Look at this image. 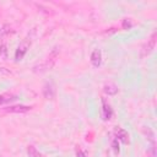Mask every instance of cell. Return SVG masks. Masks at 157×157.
<instances>
[{"label":"cell","mask_w":157,"mask_h":157,"mask_svg":"<svg viewBox=\"0 0 157 157\" xmlns=\"http://www.w3.org/2000/svg\"><path fill=\"white\" fill-rule=\"evenodd\" d=\"M27 152H28V156H29V157H40L39 152L36 150V147H34V146H28Z\"/></svg>","instance_id":"cell-10"},{"label":"cell","mask_w":157,"mask_h":157,"mask_svg":"<svg viewBox=\"0 0 157 157\" xmlns=\"http://www.w3.org/2000/svg\"><path fill=\"white\" fill-rule=\"evenodd\" d=\"M103 91H104V93H105V94H108V96H114V94H117V93H118L119 88H118V86H117L115 83L109 82V83H105V85H104Z\"/></svg>","instance_id":"cell-8"},{"label":"cell","mask_w":157,"mask_h":157,"mask_svg":"<svg viewBox=\"0 0 157 157\" xmlns=\"http://www.w3.org/2000/svg\"><path fill=\"white\" fill-rule=\"evenodd\" d=\"M155 44H156V33L152 34V37L150 38V40L147 42V44H145V47L142 48V56L148 55L155 49Z\"/></svg>","instance_id":"cell-5"},{"label":"cell","mask_w":157,"mask_h":157,"mask_svg":"<svg viewBox=\"0 0 157 157\" xmlns=\"http://www.w3.org/2000/svg\"><path fill=\"white\" fill-rule=\"evenodd\" d=\"M91 63L94 67H98L102 63V53L99 49H94L91 54Z\"/></svg>","instance_id":"cell-6"},{"label":"cell","mask_w":157,"mask_h":157,"mask_svg":"<svg viewBox=\"0 0 157 157\" xmlns=\"http://www.w3.org/2000/svg\"><path fill=\"white\" fill-rule=\"evenodd\" d=\"M114 134H115L117 140H120V141L124 142V144H128V142H129V135H128V132H126L124 129L117 128V129L114 130Z\"/></svg>","instance_id":"cell-7"},{"label":"cell","mask_w":157,"mask_h":157,"mask_svg":"<svg viewBox=\"0 0 157 157\" xmlns=\"http://www.w3.org/2000/svg\"><path fill=\"white\" fill-rule=\"evenodd\" d=\"M112 115H113V110H112L110 105L108 104V102L104 98H102V118H103V120H109L112 118Z\"/></svg>","instance_id":"cell-4"},{"label":"cell","mask_w":157,"mask_h":157,"mask_svg":"<svg viewBox=\"0 0 157 157\" xmlns=\"http://www.w3.org/2000/svg\"><path fill=\"white\" fill-rule=\"evenodd\" d=\"M13 99H16L15 96L2 93V94H0V105H2V104H5V103H9V102H11V101H13Z\"/></svg>","instance_id":"cell-9"},{"label":"cell","mask_w":157,"mask_h":157,"mask_svg":"<svg viewBox=\"0 0 157 157\" xmlns=\"http://www.w3.org/2000/svg\"><path fill=\"white\" fill-rule=\"evenodd\" d=\"M32 109L31 105H23V104H17V105H9L5 108V112L7 113H26Z\"/></svg>","instance_id":"cell-2"},{"label":"cell","mask_w":157,"mask_h":157,"mask_svg":"<svg viewBox=\"0 0 157 157\" xmlns=\"http://www.w3.org/2000/svg\"><path fill=\"white\" fill-rule=\"evenodd\" d=\"M112 147H113L114 153L118 155V153H119V144H118V140H117V139H114V140L112 141Z\"/></svg>","instance_id":"cell-13"},{"label":"cell","mask_w":157,"mask_h":157,"mask_svg":"<svg viewBox=\"0 0 157 157\" xmlns=\"http://www.w3.org/2000/svg\"><path fill=\"white\" fill-rule=\"evenodd\" d=\"M0 56H1V58H4V59H6V58H7V48H6V45H5V44L0 45Z\"/></svg>","instance_id":"cell-12"},{"label":"cell","mask_w":157,"mask_h":157,"mask_svg":"<svg viewBox=\"0 0 157 157\" xmlns=\"http://www.w3.org/2000/svg\"><path fill=\"white\" fill-rule=\"evenodd\" d=\"M29 47H31V40H23L22 43H20V45L17 47V49L15 52V59H16V61L22 60V58L28 52Z\"/></svg>","instance_id":"cell-1"},{"label":"cell","mask_w":157,"mask_h":157,"mask_svg":"<svg viewBox=\"0 0 157 157\" xmlns=\"http://www.w3.org/2000/svg\"><path fill=\"white\" fill-rule=\"evenodd\" d=\"M10 32V27L7 26V25H5L4 27H2V29H0V36H5V34H7Z\"/></svg>","instance_id":"cell-14"},{"label":"cell","mask_w":157,"mask_h":157,"mask_svg":"<svg viewBox=\"0 0 157 157\" xmlns=\"http://www.w3.org/2000/svg\"><path fill=\"white\" fill-rule=\"evenodd\" d=\"M43 94L47 99H54L55 97V86L53 82H47L43 87Z\"/></svg>","instance_id":"cell-3"},{"label":"cell","mask_w":157,"mask_h":157,"mask_svg":"<svg viewBox=\"0 0 157 157\" xmlns=\"http://www.w3.org/2000/svg\"><path fill=\"white\" fill-rule=\"evenodd\" d=\"M132 26H134V23L131 22L130 18H124V20H123V28H124V29H129V28H131Z\"/></svg>","instance_id":"cell-11"}]
</instances>
